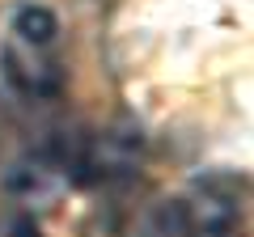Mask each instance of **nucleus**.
Listing matches in <instances>:
<instances>
[{"label": "nucleus", "instance_id": "nucleus-2", "mask_svg": "<svg viewBox=\"0 0 254 237\" xmlns=\"http://www.w3.org/2000/svg\"><path fill=\"white\" fill-rule=\"evenodd\" d=\"M140 148H144V140H140V127H131V123L81 140L72 161V182H119L140 165Z\"/></svg>", "mask_w": 254, "mask_h": 237}, {"label": "nucleus", "instance_id": "nucleus-3", "mask_svg": "<svg viewBox=\"0 0 254 237\" xmlns=\"http://www.w3.org/2000/svg\"><path fill=\"white\" fill-rule=\"evenodd\" d=\"M72 161H76V148L68 153L64 144H47V148H38V153L21 157L9 170L4 182H9V191L17 195L21 203L43 208V203H55L64 195V186L72 182Z\"/></svg>", "mask_w": 254, "mask_h": 237}, {"label": "nucleus", "instance_id": "nucleus-4", "mask_svg": "<svg viewBox=\"0 0 254 237\" xmlns=\"http://www.w3.org/2000/svg\"><path fill=\"white\" fill-rule=\"evenodd\" d=\"M9 34L26 38V43H34V47H55V38H60V17H55L51 9H43V4H21V9L13 13V21H9Z\"/></svg>", "mask_w": 254, "mask_h": 237}, {"label": "nucleus", "instance_id": "nucleus-1", "mask_svg": "<svg viewBox=\"0 0 254 237\" xmlns=\"http://www.w3.org/2000/svg\"><path fill=\"white\" fill-rule=\"evenodd\" d=\"M0 76L26 102H47L64 89V68H60L55 47H34L17 34H9L0 43Z\"/></svg>", "mask_w": 254, "mask_h": 237}]
</instances>
